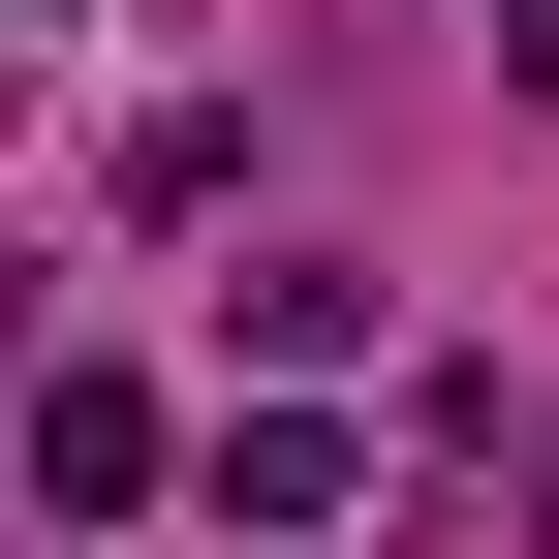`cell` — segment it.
Returning a JSON list of instances; mask_svg holds the SVG:
<instances>
[{"instance_id": "cell-1", "label": "cell", "mask_w": 559, "mask_h": 559, "mask_svg": "<svg viewBox=\"0 0 559 559\" xmlns=\"http://www.w3.org/2000/svg\"><path fill=\"white\" fill-rule=\"evenodd\" d=\"M32 498H62V528H124V498H156V404H124V373H62V404H32Z\"/></svg>"}, {"instance_id": "cell-2", "label": "cell", "mask_w": 559, "mask_h": 559, "mask_svg": "<svg viewBox=\"0 0 559 559\" xmlns=\"http://www.w3.org/2000/svg\"><path fill=\"white\" fill-rule=\"evenodd\" d=\"M218 528H280V559L342 528V436H311V404H218Z\"/></svg>"}, {"instance_id": "cell-3", "label": "cell", "mask_w": 559, "mask_h": 559, "mask_svg": "<svg viewBox=\"0 0 559 559\" xmlns=\"http://www.w3.org/2000/svg\"><path fill=\"white\" fill-rule=\"evenodd\" d=\"M498 62H559V0H498Z\"/></svg>"}]
</instances>
